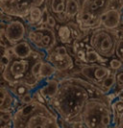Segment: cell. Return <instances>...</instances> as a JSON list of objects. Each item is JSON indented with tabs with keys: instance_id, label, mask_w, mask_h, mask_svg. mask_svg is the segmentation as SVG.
Instances as JSON below:
<instances>
[{
	"instance_id": "cell-1",
	"label": "cell",
	"mask_w": 123,
	"mask_h": 128,
	"mask_svg": "<svg viewBox=\"0 0 123 128\" xmlns=\"http://www.w3.org/2000/svg\"><path fill=\"white\" fill-rule=\"evenodd\" d=\"M95 87L79 78H68L60 82L59 90L50 100L55 111L66 121H79L86 104L92 99Z\"/></svg>"
},
{
	"instance_id": "cell-2",
	"label": "cell",
	"mask_w": 123,
	"mask_h": 128,
	"mask_svg": "<svg viewBox=\"0 0 123 128\" xmlns=\"http://www.w3.org/2000/svg\"><path fill=\"white\" fill-rule=\"evenodd\" d=\"M55 115L44 104L33 101L18 109L13 114L12 128H56Z\"/></svg>"
},
{
	"instance_id": "cell-3",
	"label": "cell",
	"mask_w": 123,
	"mask_h": 128,
	"mask_svg": "<svg viewBox=\"0 0 123 128\" xmlns=\"http://www.w3.org/2000/svg\"><path fill=\"white\" fill-rule=\"evenodd\" d=\"M81 121L88 128H109L112 123V111L107 102L93 97L86 104Z\"/></svg>"
},
{
	"instance_id": "cell-4",
	"label": "cell",
	"mask_w": 123,
	"mask_h": 128,
	"mask_svg": "<svg viewBox=\"0 0 123 128\" xmlns=\"http://www.w3.org/2000/svg\"><path fill=\"white\" fill-rule=\"evenodd\" d=\"M117 42V33L114 30L105 27H98L95 29L89 38L90 47L102 58H109L115 54Z\"/></svg>"
},
{
	"instance_id": "cell-5",
	"label": "cell",
	"mask_w": 123,
	"mask_h": 128,
	"mask_svg": "<svg viewBox=\"0 0 123 128\" xmlns=\"http://www.w3.org/2000/svg\"><path fill=\"white\" fill-rule=\"evenodd\" d=\"M29 69V61L26 59L15 58L12 59L9 65L4 68L2 75L7 82L15 84L21 82V80L27 76Z\"/></svg>"
},
{
	"instance_id": "cell-6",
	"label": "cell",
	"mask_w": 123,
	"mask_h": 128,
	"mask_svg": "<svg viewBox=\"0 0 123 128\" xmlns=\"http://www.w3.org/2000/svg\"><path fill=\"white\" fill-rule=\"evenodd\" d=\"M110 4L111 0H83L80 13H87L93 20L98 21L109 10Z\"/></svg>"
},
{
	"instance_id": "cell-7",
	"label": "cell",
	"mask_w": 123,
	"mask_h": 128,
	"mask_svg": "<svg viewBox=\"0 0 123 128\" xmlns=\"http://www.w3.org/2000/svg\"><path fill=\"white\" fill-rule=\"evenodd\" d=\"M26 34V28L21 20H11L4 28V36L10 43L16 44L23 41Z\"/></svg>"
},
{
	"instance_id": "cell-8",
	"label": "cell",
	"mask_w": 123,
	"mask_h": 128,
	"mask_svg": "<svg viewBox=\"0 0 123 128\" xmlns=\"http://www.w3.org/2000/svg\"><path fill=\"white\" fill-rule=\"evenodd\" d=\"M50 61L51 63L59 70H65L69 69L73 62L69 54L67 53V49L65 46H57L50 55Z\"/></svg>"
},
{
	"instance_id": "cell-9",
	"label": "cell",
	"mask_w": 123,
	"mask_h": 128,
	"mask_svg": "<svg viewBox=\"0 0 123 128\" xmlns=\"http://www.w3.org/2000/svg\"><path fill=\"white\" fill-rule=\"evenodd\" d=\"M82 73L96 81H103L107 76L110 75V70L105 66H84L82 68Z\"/></svg>"
},
{
	"instance_id": "cell-10",
	"label": "cell",
	"mask_w": 123,
	"mask_h": 128,
	"mask_svg": "<svg viewBox=\"0 0 123 128\" xmlns=\"http://www.w3.org/2000/svg\"><path fill=\"white\" fill-rule=\"evenodd\" d=\"M120 20H121V15L118 9L115 8H111L109 9L101 18V22L103 27L108 28V29H116L119 24H120Z\"/></svg>"
},
{
	"instance_id": "cell-11",
	"label": "cell",
	"mask_w": 123,
	"mask_h": 128,
	"mask_svg": "<svg viewBox=\"0 0 123 128\" xmlns=\"http://www.w3.org/2000/svg\"><path fill=\"white\" fill-rule=\"evenodd\" d=\"M32 2L33 0H14L13 5L7 13L16 16H25L29 14L32 8Z\"/></svg>"
},
{
	"instance_id": "cell-12",
	"label": "cell",
	"mask_w": 123,
	"mask_h": 128,
	"mask_svg": "<svg viewBox=\"0 0 123 128\" xmlns=\"http://www.w3.org/2000/svg\"><path fill=\"white\" fill-rule=\"evenodd\" d=\"M13 55L19 59H27L32 54V48L27 41H20L12 47Z\"/></svg>"
},
{
	"instance_id": "cell-13",
	"label": "cell",
	"mask_w": 123,
	"mask_h": 128,
	"mask_svg": "<svg viewBox=\"0 0 123 128\" xmlns=\"http://www.w3.org/2000/svg\"><path fill=\"white\" fill-rule=\"evenodd\" d=\"M59 85L60 82H58L55 79H51L49 81H47V83L45 85H43V87L40 89V94L43 98H46L48 100H51L52 98H54L59 90Z\"/></svg>"
},
{
	"instance_id": "cell-14",
	"label": "cell",
	"mask_w": 123,
	"mask_h": 128,
	"mask_svg": "<svg viewBox=\"0 0 123 128\" xmlns=\"http://www.w3.org/2000/svg\"><path fill=\"white\" fill-rule=\"evenodd\" d=\"M39 30L41 31L42 39L38 47L42 49H47L52 47L55 44V35L51 30V28H39Z\"/></svg>"
},
{
	"instance_id": "cell-15",
	"label": "cell",
	"mask_w": 123,
	"mask_h": 128,
	"mask_svg": "<svg viewBox=\"0 0 123 128\" xmlns=\"http://www.w3.org/2000/svg\"><path fill=\"white\" fill-rule=\"evenodd\" d=\"M14 94L1 86V111H10L14 106Z\"/></svg>"
},
{
	"instance_id": "cell-16",
	"label": "cell",
	"mask_w": 123,
	"mask_h": 128,
	"mask_svg": "<svg viewBox=\"0 0 123 128\" xmlns=\"http://www.w3.org/2000/svg\"><path fill=\"white\" fill-rule=\"evenodd\" d=\"M80 8H81V6L79 5V2L77 0H67L66 1L65 12L68 16H70V17L78 16V14L80 13Z\"/></svg>"
},
{
	"instance_id": "cell-17",
	"label": "cell",
	"mask_w": 123,
	"mask_h": 128,
	"mask_svg": "<svg viewBox=\"0 0 123 128\" xmlns=\"http://www.w3.org/2000/svg\"><path fill=\"white\" fill-rule=\"evenodd\" d=\"M57 71V68L49 62H43L42 65V70H41V75L40 77L42 78H49L51 76H53Z\"/></svg>"
},
{
	"instance_id": "cell-18",
	"label": "cell",
	"mask_w": 123,
	"mask_h": 128,
	"mask_svg": "<svg viewBox=\"0 0 123 128\" xmlns=\"http://www.w3.org/2000/svg\"><path fill=\"white\" fill-rule=\"evenodd\" d=\"M13 85L14 86H13L12 91H13V94L16 95L17 97H20L21 98L25 94L29 93V88H28V86H27L26 83H24V82H18V83H15Z\"/></svg>"
},
{
	"instance_id": "cell-19",
	"label": "cell",
	"mask_w": 123,
	"mask_h": 128,
	"mask_svg": "<svg viewBox=\"0 0 123 128\" xmlns=\"http://www.w3.org/2000/svg\"><path fill=\"white\" fill-rule=\"evenodd\" d=\"M51 10L55 14H61L65 12V7L66 3L64 0H51Z\"/></svg>"
},
{
	"instance_id": "cell-20",
	"label": "cell",
	"mask_w": 123,
	"mask_h": 128,
	"mask_svg": "<svg viewBox=\"0 0 123 128\" xmlns=\"http://www.w3.org/2000/svg\"><path fill=\"white\" fill-rule=\"evenodd\" d=\"M85 61L89 62V63H96V62H99V61H103L102 60V57L95 51L91 48V50H87L85 52V58H84Z\"/></svg>"
},
{
	"instance_id": "cell-21",
	"label": "cell",
	"mask_w": 123,
	"mask_h": 128,
	"mask_svg": "<svg viewBox=\"0 0 123 128\" xmlns=\"http://www.w3.org/2000/svg\"><path fill=\"white\" fill-rule=\"evenodd\" d=\"M58 36L62 43H66L69 41L71 37V30L68 26H61L58 30Z\"/></svg>"
},
{
	"instance_id": "cell-22",
	"label": "cell",
	"mask_w": 123,
	"mask_h": 128,
	"mask_svg": "<svg viewBox=\"0 0 123 128\" xmlns=\"http://www.w3.org/2000/svg\"><path fill=\"white\" fill-rule=\"evenodd\" d=\"M42 15H43V13H42V10L40 9V7H33V8H31V10L29 12V18L34 23L39 22L42 18Z\"/></svg>"
},
{
	"instance_id": "cell-23",
	"label": "cell",
	"mask_w": 123,
	"mask_h": 128,
	"mask_svg": "<svg viewBox=\"0 0 123 128\" xmlns=\"http://www.w3.org/2000/svg\"><path fill=\"white\" fill-rule=\"evenodd\" d=\"M42 65H43V61L39 60L37 62H35L31 68H30V73L33 77H39L41 75V70H42Z\"/></svg>"
},
{
	"instance_id": "cell-24",
	"label": "cell",
	"mask_w": 123,
	"mask_h": 128,
	"mask_svg": "<svg viewBox=\"0 0 123 128\" xmlns=\"http://www.w3.org/2000/svg\"><path fill=\"white\" fill-rule=\"evenodd\" d=\"M116 75L114 74H110L109 76H107L103 81H102V86L106 89H111L115 84H116Z\"/></svg>"
},
{
	"instance_id": "cell-25",
	"label": "cell",
	"mask_w": 123,
	"mask_h": 128,
	"mask_svg": "<svg viewBox=\"0 0 123 128\" xmlns=\"http://www.w3.org/2000/svg\"><path fill=\"white\" fill-rule=\"evenodd\" d=\"M115 55L117 56V58L119 60H121L123 62V37L118 39L117 42V46H116V51H115Z\"/></svg>"
},
{
	"instance_id": "cell-26",
	"label": "cell",
	"mask_w": 123,
	"mask_h": 128,
	"mask_svg": "<svg viewBox=\"0 0 123 128\" xmlns=\"http://www.w3.org/2000/svg\"><path fill=\"white\" fill-rule=\"evenodd\" d=\"M113 108L115 113L121 118L123 116V100H117L113 104Z\"/></svg>"
},
{
	"instance_id": "cell-27",
	"label": "cell",
	"mask_w": 123,
	"mask_h": 128,
	"mask_svg": "<svg viewBox=\"0 0 123 128\" xmlns=\"http://www.w3.org/2000/svg\"><path fill=\"white\" fill-rule=\"evenodd\" d=\"M109 66H110V68H112L114 70H119L123 66V62L121 60H119L118 58H115L109 62Z\"/></svg>"
},
{
	"instance_id": "cell-28",
	"label": "cell",
	"mask_w": 123,
	"mask_h": 128,
	"mask_svg": "<svg viewBox=\"0 0 123 128\" xmlns=\"http://www.w3.org/2000/svg\"><path fill=\"white\" fill-rule=\"evenodd\" d=\"M33 101H34V98H33V94H32L31 92H29V93L25 94L23 97H21V102H22L24 105L30 104V103H32Z\"/></svg>"
},
{
	"instance_id": "cell-29",
	"label": "cell",
	"mask_w": 123,
	"mask_h": 128,
	"mask_svg": "<svg viewBox=\"0 0 123 128\" xmlns=\"http://www.w3.org/2000/svg\"><path fill=\"white\" fill-rule=\"evenodd\" d=\"M13 115L10 113V111H1V121L2 122H9L12 121Z\"/></svg>"
},
{
	"instance_id": "cell-30",
	"label": "cell",
	"mask_w": 123,
	"mask_h": 128,
	"mask_svg": "<svg viewBox=\"0 0 123 128\" xmlns=\"http://www.w3.org/2000/svg\"><path fill=\"white\" fill-rule=\"evenodd\" d=\"M10 62H11V57H10L9 55L4 54V55L1 57V64H2L3 68L7 67V66L9 65V63H10Z\"/></svg>"
},
{
	"instance_id": "cell-31",
	"label": "cell",
	"mask_w": 123,
	"mask_h": 128,
	"mask_svg": "<svg viewBox=\"0 0 123 128\" xmlns=\"http://www.w3.org/2000/svg\"><path fill=\"white\" fill-rule=\"evenodd\" d=\"M46 24L49 26V28H54L56 26V20L53 16L51 15H48L47 18H46Z\"/></svg>"
},
{
	"instance_id": "cell-32",
	"label": "cell",
	"mask_w": 123,
	"mask_h": 128,
	"mask_svg": "<svg viewBox=\"0 0 123 128\" xmlns=\"http://www.w3.org/2000/svg\"><path fill=\"white\" fill-rule=\"evenodd\" d=\"M71 126H72V128H88V127H87V125H86L83 121H81V120L72 122Z\"/></svg>"
},
{
	"instance_id": "cell-33",
	"label": "cell",
	"mask_w": 123,
	"mask_h": 128,
	"mask_svg": "<svg viewBox=\"0 0 123 128\" xmlns=\"http://www.w3.org/2000/svg\"><path fill=\"white\" fill-rule=\"evenodd\" d=\"M116 81H117V83H119L120 86H123V71L119 72L116 75Z\"/></svg>"
},
{
	"instance_id": "cell-34",
	"label": "cell",
	"mask_w": 123,
	"mask_h": 128,
	"mask_svg": "<svg viewBox=\"0 0 123 128\" xmlns=\"http://www.w3.org/2000/svg\"><path fill=\"white\" fill-rule=\"evenodd\" d=\"M44 0H33L32 2V8L33 7H40L42 4H43Z\"/></svg>"
},
{
	"instance_id": "cell-35",
	"label": "cell",
	"mask_w": 123,
	"mask_h": 128,
	"mask_svg": "<svg viewBox=\"0 0 123 128\" xmlns=\"http://www.w3.org/2000/svg\"><path fill=\"white\" fill-rule=\"evenodd\" d=\"M119 127H120V128H123V116L120 118V121H119Z\"/></svg>"
}]
</instances>
